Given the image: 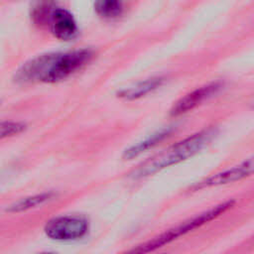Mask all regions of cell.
Here are the masks:
<instances>
[{
	"instance_id": "1",
	"label": "cell",
	"mask_w": 254,
	"mask_h": 254,
	"mask_svg": "<svg viewBox=\"0 0 254 254\" xmlns=\"http://www.w3.org/2000/svg\"><path fill=\"white\" fill-rule=\"evenodd\" d=\"M91 58L92 53L89 50L42 55L25 64L17 77L25 82L60 81L80 69Z\"/></svg>"
},
{
	"instance_id": "2",
	"label": "cell",
	"mask_w": 254,
	"mask_h": 254,
	"mask_svg": "<svg viewBox=\"0 0 254 254\" xmlns=\"http://www.w3.org/2000/svg\"><path fill=\"white\" fill-rule=\"evenodd\" d=\"M214 135L215 130L213 128H208L177 142L140 164L130 173V178L134 180L143 179L191 158L203 149L211 141Z\"/></svg>"
},
{
	"instance_id": "3",
	"label": "cell",
	"mask_w": 254,
	"mask_h": 254,
	"mask_svg": "<svg viewBox=\"0 0 254 254\" xmlns=\"http://www.w3.org/2000/svg\"><path fill=\"white\" fill-rule=\"evenodd\" d=\"M233 205L232 200L225 201L223 203H220L200 214H197L196 216H193L177 226H174L173 228H170L161 234L141 243L138 244L131 249L121 253V254H148L156 251L157 249L163 247L166 244L171 243L172 241L178 239L179 237L194 230L197 227H200L201 225L211 221L212 219L216 218L217 216L224 213L226 210H228Z\"/></svg>"
},
{
	"instance_id": "4",
	"label": "cell",
	"mask_w": 254,
	"mask_h": 254,
	"mask_svg": "<svg viewBox=\"0 0 254 254\" xmlns=\"http://www.w3.org/2000/svg\"><path fill=\"white\" fill-rule=\"evenodd\" d=\"M89 230L88 220L80 215H61L47 221L45 234L56 241H73L83 238Z\"/></svg>"
},
{
	"instance_id": "5",
	"label": "cell",
	"mask_w": 254,
	"mask_h": 254,
	"mask_svg": "<svg viewBox=\"0 0 254 254\" xmlns=\"http://www.w3.org/2000/svg\"><path fill=\"white\" fill-rule=\"evenodd\" d=\"M34 16L40 24H49L52 33L60 40L68 41L76 35L77 27L72 15L63 8L43 6Z\"/></svg>"
},
{
	"instance_id": "6",
	"label": "cell",
	"mask_w": 254,
	"mask_h": 254,
	"mask_svg": "<svg viewBox=\"0 0 254 254\" xmlns=\"http://www.w3.org/2000/svg\"><path fill=\"white\" fill-rule=\"evenodd\" d=\"M221 88V84L219 82H211L200 87L195 88L191 92L186 94L185 96L181 97L172 107L170 113L172 116H180L185 114L197 105L202 103L204 100L208 99L212 95L218 92Z\"/></svg>"
},
{
	"instance_id": "7",
	"label": "cell",
	"mask_w": 254,
	"mask_h": 254,
	"mask_svg": "<svg viewBox=\"0 0 254 254\" xmlns=\"http://www.w3.org/2000/svg\"><path fill=\"white\" fill-rule=\"evenodd\" d=\"M253 170V162L252 160L244 161L243 163L235 166L231 169L225 170L223 172L212 175L203 181L192 186V190H198L201 189H206L210 187H216L221 185H226L229 183H233L236 181H240L251 175Z\"/></svg>"
},
{
	"instance_id": "8",
	"label": "cell",
	"mask_w": 254,
	"mask_h": 254,
	"mask_svg": "<svg viewBox=\"0 0 254 254\" xmlns=\"http://www.w3.org/2000/svg\"><path fill=\"white\" fill-rule=\"evenodd\" d=\"M164 81H165V78L161 76L147 78L127 88L120 90L118 92V95L126 100L138 99L159 88L164 83Z\"/></svg>"
},
{
	"instance_id": "9",
	"label": "cell",
	"mask_w": 254,
	"mask_h": 254,
	"mask_svg": "<svg viewBox=\"0 0 254 254\" xmlns=\"http://www.w3.org/2000/svg\"><path fill=\"white\" fill-rule=\"evenodd\" d=\"M170 133H171V131L169 129H164V130H161V131L153 134L152 136L146 138L145 140H143L135 145H132L131 147H129L128 149H126L124 151L123 158L125 160H131L135 157H138L142 153H144L147 150L152 149L153 147L158 145L165 138H167Z\"/></svg>"
},
{
	"instance_id": "10",
	"label": "cell",
	"mask_w": 254,
	"mask_h": 254,
	"mask_svg": "<svg viewBox=\"0 0 254 254\" xmlns=\"http://www.w3.org/2000/svg\"><path fill=\"white\" fill-rule=\"evenodd\" d=\"M53 192H42L38 194H34L31 196L23 197L14 203H12L6 210L12 213H18V212H23L26 210H29L31 208L38 207L40 205H43L47 201L53 199L54 197Z\"/></svg>"
},
{
	"instance_id": "11",
	"label": "cell",
	"mask_w": 254,
	"mask_h": 254,
	"mask_svg": "<svg viewBox=\"0 0 254 254\" xmlns=\"http://www.w3.org/2000/svg\"><path fill=\"white\" fill-rule=\"evenodd\" d=\"M94 9L99 16L107 19H113L122 14L124 7L122 2L106 0L97 1L94 4Z\"/></svg>"
},
{
	"instance_id": "12",
	"label": "cell",
	"mask_w": 254,
	"mask_h": 254,
	"mask_svg": "<svg viewBox=\"0 0 254 254\" xmlns=\"http://www.w3.org/2000/svg\"><path fill=\"white\" fill-rule=\"evenodd\" d=\"M26 128L25 124L14 121H5L0 123V139L17 135L24 131Z\"/></svg>"
},
{
	"instance_id": "13",
	"label": "cell",
	"mask_w": 254,
	"mask_h": 254,
	"mask_svg": "<svg viewBox=\"0 0 254 254\" xmlns=\"http://www.w3.org/2000/svg\"><path fill=\"white\" fill-rule=\"evenodd\" d=\"M38 254H59V253L54 252V251H44V252H41V253H38Z\"/></svg>"
}]
</instances>
